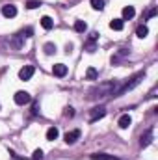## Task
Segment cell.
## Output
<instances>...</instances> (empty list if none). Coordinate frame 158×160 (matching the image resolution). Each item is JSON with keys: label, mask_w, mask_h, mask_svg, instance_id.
I'll list each match as a JSON object with an SVG mask.
<instances>
[{"label": "cell", "mask_w": 158, "mask_h": 160, "mask_svg": "<svg viewBox=\"0 0 158 160\" xmlns=\"http://www.w3.org/2000/svg\"><path fill=\"white\" fill-rule=\"evenodd\" d=\"M43 50H45V52L50 56V54H54V52H56V45H54V43H45Z\"/></svg>", "instance_id": "7402d4cb"}, {"label": "cell", "mask_w": 158, "mask_h": 160, "mask_svg": "<svg viewBox=\"0 0 158 160\" xmlns=\"http://www.w3.org/2000/svg\"><path fill=\"white\" fill-rule=\"evenodd\" d=\"M97 69L95 67H87V71H86V78L87 80H97Z\"/></svg>", "instance_id": "ac0fdd59"}, {"label": "cell", "mask_w": 158, "mask_h": 160, "mask_svg": "<svg viewBox=\"0 0 158 160\" xmlns=\"http://www.w3.org/2000/svg\"><path fill=\"white\" fill-rule=\"evenodd\" d=\"M80 132L78 128H75V130H71V132H67L65 136H63V140H65V143H69V145H73V143H77V140H80Z\"/></svg>", "instance_id": "52a82bcc"}, {"label": "cell", "mask_w": 158, "mask_h": 160, "mask_svg": "<svg viewBox=\"0 0 158 160\" xmlns=\"http://www.w3.org/2000/svg\"><path fill=\"white\" fill-rule=\"evenodd\" d=\"M151 143H153V128H147L141 134V138H140V145L141 147H149Z\"/></svg>", "instance_id": "8992f818"}, {"label": "cell", "mask_w": 158, "mask_h": 160, "mask_svg": "<svg viewBox=\"0 0 158 160\" xmlns=\"http://www.w3.org/2000/svg\"><path fill=\"white\" fill-rule=\"evenodd\" d=\"M52 73H54V77L63 78V77L67 75V65H63V63H56V65L52 67Z\"/></svg>", "instance_id": "9c48e42d"}, {"label": "cell", "mask_w": 158, "mask_h": 160, "mask_svg": "<svg viewBox=\"0 0 158 160\" xmlns=\"http://www.w3.org/2000/svg\"><path fill=\"white\" fill-rule=\"evenodd\" d=\"M117 125H119V128H128V127L132 125V118H130L128 114H123V116L119 118Z\"/></svg>", "instance_id": "4fadbf2b"}, {"label": "cell", "mask_w": 158, "mask_h": 160, "mask_svg": "<svg viewBox=\"0 0 158 160\" xmlns=\"http://www.w3.org/2000/svg\"><path fill=\"white\" fill-rule=\"evenodd\" d=\"M41 4L39 2H36V0H30V2H28V4H26V8H28V9H36V8H39Z\"/></svg>", "instance_id": "d4e9b609"}, {"label": "cell", "mask_w": 158, "mask_h": 160, "mask_svg": "<svg viewBox=\"0 0 158 160\" xmlns=\"http://www.w3.org/2000/svg\"><path fill=\"white\" fill-rule=\"evenodd\" d=\"M32 160H43V151L41 149H36L34 155H32Z\"/></svg>", "instance_id": "cb8c5ba5"}, {"label": "cell", "mask_w": 158, "mask_h": 160, "mask_svg": "<svg viewBox=\"0 0 158 160\" xmlns=\"http://www.w3.org/2000/svg\"><path fill=\"white\" fill-rule=\"evenodd\" d=\"M32 34H34V30H32V28H26V30L19 32V36H21V38H24V39H26V38H32Z\"/></svg>", "instance_id": "603a6c76"}, {"label": "cell", "mask_w": 158, "mask_h": 160, "mask_svg": "<svg viewBox=\"0 0 158 160\" xmlns=\"http://www.w3.org/2000/svg\"><path fill=\"white\" fill-rule=\"evenodd\" d=\"M2 15L6 19H13V17H17V8L13 4H6V6H2Z\"/></svg>", "instance_id": "ba28073f"}, {"label": "cell", "mask_w": 158, "mask_h": 160, "mask_svg": "<svg viewBox=\"0 0 158 160\" xmlns=\"http://www.w3.org/2000/svg\"><path fill=\"white\" fill-rule=\"evenodd\" d=\"M58 134H60L58 128H56V127H50V128L47 130V140H48V142H54V140L58 138Z\"/></svg>", "instance_id": "e0dca14e"}, {"label": "cell", "mask_w": 158, "mask_h": 160, "mask_svg": "<svg viewBox=\"0 0 158 160\" xmlns=\"http://www.w3.org/2000/svg\"><path fill=\"white\" fill-rule=\"evenodd\" d=\"M143 77H145V73H138L136 77H132V78L128 80V82H125V84H119V88L112 93V97H121L123 93H126V91H130V89H134L141 80H143Z\"/></svg>", "instance_id": "7a4b0ae2"}, {"label": "cell", "mask_w": 158, "mask_h": 160, "mask_svg": "<svg viewBox=\"0 0 158 160\" xmlns=\"http://www.w3.org/2000/svg\"><path fill=\"white\" fill-rule=\"evenodd\" d=\"M155 15H156V8L149 9V13H147V17H145V19H149V17H155ZM145 19H143V21H145Z\"/></svg>", "instance_id": "4316f807"}, {"label": "cell", "mask_w": 158, "mask_h": 160, "mask_svg": "<svg viewBox=\"0 0 158 160\" xmlns=\"http://www.w3.org/2000/svg\"><path fill=\"white\" fill-rule=\"evenodd\" d=\"M121 15H123V21H130V19H134V15H136L134 6H125L123 11H121Z\"/></svg>", "instance_id": "30bf717a"}, {"label": "cell", "mask_w": 158, "mask_h": 160, "mask_svg": "<svg viewBox=\"0 0 158 160\" xmlns=\"http://www.w3.org/2000/svg\"><path fill=\"white\" fill-rule=\"evenodd\" d=\"M22 41H24V38H21V36L17 34V36L11 39V47H13V48H21V47H22Z\"/></svg>", "instance_id": "d6986e66"}, {"label": "cell", "mask_w": 158, "mask_h": 160, "mask_svg": "<svg viewBox=\"0 0 158 160\" xmlns=\"http://www.w3.org/2000/svg\"><path fill=\"white\" fill-rule=\"evenodd\" d=\"M91 8L97 9V11H102L104 9V0H91Z\"/></svg>", "instance_id": "44dd1931"}, {"label": "cell", "mask_w": 158, "mask_h": 160, "mask_svg": "<svg viewBox=\"0 0 158 160\" xmlns=\"http://www.w3.org/2000/svg\"><path fill=\"white\" fill-rule=\"evenodd\" d=\"M65 116H67V118H73V116H75V110H73L71 106H67V108H65Z\"/></svg>", "instance_id": "484cf974"}, {"label": "cell", "mask_w": 158, "mask_h": 160, "mask_svg": "<svg viewBox=\"0 0 158 160\" xmlns=\"http://www.w3.org/2000/svg\"><path fill=\"white\" fill-rule=\"evenodd\" d=\"M34 73H36L34 65H24V67L19 71V78L21 80H30L32 77H34Z\"/></svg>", "instance_id": "5b68a950"}, {"label": "cell", "mask_w": 158, "mask_h": 160, "mask_svg": "<svg viewBox=\"0 0 158 160\" xmlns=\"http://www.w3.org/2000/svg\"><path fill=\"white\" fill-rule=\"evenodd\" d=\"M75 30L80 32V34H84V32L87 30V24H86L84 21H77V22H75Z\"/></svg>", "instance_id": "ffe728a7"}, {"label": "cell", "mask_w": 158, "mask_h": 160, "mask_svg": "<svg viewBox=\"0 0 158 160\" xmlns=\"http://www.w3.org/2000/svg\"><path fill=\"white\" fill-rule=\"evenodd\" d=\"M13 101H15V104L24 106V104H28V102L32 101V97H30V93H26V91H17L15 97H13Z\"/></svg>", "instance_id": "3957f363"}, {"label": "cell", "mask_w": 158, "mask_h": 160, "mask_svg": "<svg viewBox=\"0 0 158 160\" xmlns=\"http://www.w3.org/2000/svg\"><path fill=\"white\" fill-rule=\"evenodd\" d=\"M119 80H108V82H101L99 86L89 89V99L91 101H99L102 97H112V93L119 88Z\"/></svg>", "instance_id": "6da1fadb"}, {"label": "cell", "mask_w": 158, "mask_h": 160, "mask_svg": "<svg viewBox=\"0 0 158 160\" xmlns=\"http://www.w3.org/2000/svg\"><path fill=\"white\" fill-rule=\"evenodd\" d=\"M106 116V108L104 106H95L91 112H89V121L93 123V121H97V119H102Z\"/></svg>", "instance_id": "277c9868"}, {"label": "cell", "mask_w": 158, "mask_h": 160, "mask_svg": "<svg viewBox=\"0 0 158 160\" xmlns=\"http://www.w3.org/2000/svg\"><path fill=\"white\" fill-rule=\"evenodd\" d=\"M123 26H125V21H123V19H114V21L110 22V28H112V30H116V32L123 30Z\"/></svg>", "instance_id": "2e32d148"}, {"label": "cell", "mask_w": 158, "mask_h": 160, "mask_svg": "<svg viewBox=\"0 0 158 160\" xmlns=\"http://www.w3.org/2000/svg\"><path fill=\"white\" fill-rule=\"evenodd\" d=\"M99 39V34L97 32H93L91 36H89V39H87V43H86V50L87 52H95V41Z\"/></svg>", "instance_id": "7c38bea8"}, {"label": "cell", "mask_w": 158, "mask_h": 160, "mask_svg": "<svg viewBox=\"0 0 158 160\" xmlns=\"http://www.w3.org/2000/svg\"><path fill=\"white\" fill-rule=\"evenodd\" d=\"M41 26H43L45 30H52V28H54V21H52L48 15H45V17L41 19Z\"/></svg>", "instance_id": "5bb4252c"}, {"label": "cell", "mask_w": 158, "mask_h": 160, "mask_svg": "<svg viewBox=\"0 0 158 160\" xmlns=\"http://www.w3.org/2000/svg\"><path fill=\"white\" fill-rule=\"evenodd\" d=\"M89 158L91 160H121L117 157H114V155H108V153H93V155H89Z\"/></svg>", "instance_id": "8fae6325"}, {"label": "cell", "mask_w": 158, "mask_h": 160, "mask_svg": "<svg viewBox=\"0 0 158 160\" xmlns=\"http://www.w3.org/2000/svg\"><path fill=\"white\" fill-rule=\"evenodd\" d=\"M136 36L141 38V39L147 38V36H149V28H147V24H140V26L136 28Z\"/></svg>", "instance_id": "9a60e30c"}]
</instances>
